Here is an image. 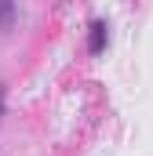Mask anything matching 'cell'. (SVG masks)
Returning a JSON list of instances; mask_svg holds the SVG:
<instances>
[{
  "label": "cell",
  "instance_id": "1",
  "mask_svg": "<svg viewBox=\"0 0 153 156\" xmlns=\"http://www.w3.org/2000/svg\"><path fill=\"white\" fill-rule=\"evenodd\" d=\"M106 40H110L106 22H102V18H95V22L88 26V51H91V55H102V51H106Z\"/></svg>",
  "mask_w": 153,
  "mask_h": 156
},
{
  "label": "cell",
  "instance_id": "2",
  "mask_svg": "<svg viewBox=\"0 0 153 156\" xmlns=\"http://www.w3.org/2000/svg\"><path fill=\"white\" fill-rule=\"evenodd\" d=\"M15 15H18V7H15L11 0H0V33H7V29L15 26Z\"/></svg>",
  "mask_w": 153,
  "mask_h": 156
},
{
  "label": "cell",
  "instance_id": "3",
  "mask_svg": "<svg viewBox=\"0 0 153 156\" xmlns=\"http://www.w3.org/2000/svg\"><path fill=\"white\" fill-rule=\"evenodd\" d=\"M0 116H4V83H0Z\"/></svg>",
  "mask_w": 153,
  "mask_h": 156
}]
</instances>
